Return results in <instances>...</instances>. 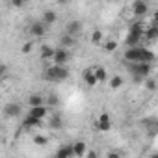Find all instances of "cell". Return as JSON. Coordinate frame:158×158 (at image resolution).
<instances>
[{"mask_svg":"<svg viewBox=\"0 0 158 158\" xmlns=\"http://www.w3.org/2000/svg\"><path fill=\"white\" fill-rule=\"evenodd\" d=\"M82 76H84V82H86L88 86H91V88L99 84L97 76H95V69H86V71L82 73Z\"/></svg>","mask_w":158,"mask_h":158,"instance_id":"4fadbf2b","label":"cell"},{"mask_svg":"<svg viewBox=\"0 0 158 158\" xmlns=\"http://www.w3.org/2000/svg\"><path fill=\"white\" fill-rule=\"evenodd\" d=\"M67 76H69V71H67L65 65H52L43 73V78L48 82H61Z\"/></svg>","mask_w":158,"mask_h":158,"instance_id":"7a4b0ae2","label":"cell"},{"mask_svg":"<svg viewBox=\"0 0 158 158\" xmlns=\"http://www.w3.org/2000/svg\"><path fill=\"white\" fill-rule=\"evenodd\" d=\"M73 45H74V37H73V35L63 34V35L60 37V47H61V48H67V47H73Z\"/></svg>","mask_w":158,"mask_h":158,"instance_id":"d6986e66","label":"cell"},{"mask_svg":"<svg viewBox=\"0 0 158 158\" xmlns=\"http://www.w3.org/2000/svg\"><path fill=\"white\" fill-rule=\"evenodd\" d=\"M82 32V23L80 21H71L69 24H67V32L65 34H69V35H76V34H80Z\"/></svg>","mask_w":158,"mask_h":158,"instance_id":"5bb4252c","label":"cell"},{"mask_svg":"<svg viewBox=\"0 0 158 158\" xmlns=\"http://www.w3.org/2000/svg\"><path fill=\"white\" fill-rule=\"evenodd\" d=\"M45 104H47V106H58V104H60L58 95H54V93H52V95H48V97L45 99Z\"/></svg>","mask_w":158,"mask_h":158,"instance_id":"d4e9b609","label":"cell"},{"mask_svg":"<svg viewBox=\"0 0 158 158\" xmlns=\"http://www.w3.org/2000/svg\"><path fill=\"white\" fill-rule=\"evenodd\" d=\"M91 43H93V45H101V43H102V32H101V30H93V34H91Z\"/></svg>","mask_w":158,"mask_h":158,"instance_id":"603a6c76","label":"cell"},{"mask_svg":"<svg viewBox=\"0 0 158 158\" xmlns=\"http://www.w3.org/2000/svg\"><path fill=\"white\" fill-rule=\"evenodd\" d=\"M121 86H123V76L114 74V76L110 78V88H112V89H119Z\"/></svg>","mask_w":158,"mask_h":158,"instance_id":"ffe728a7","label":"cell"},{"mask_svg":"<svg viewBox=\"0 0 158 158\" xmlns=\"http://www.w3.org/2000/svg\"><path fill=\"white\" fill-rule=\"evenodd\" d=\"M73 149H74V154H76V156H86V152L89 151L84 141H74V143H73Z\"/></svg>","mask_w":158,"mask_h":158,"instance_id":"2e32d148","label":"cell"},{"mask_svg":"<svg viewBox=\"0 0 158 158\" xmlns=\"http://www.w3.org/2000/svg\"><path fill=\"white\" fill-rule=\"evenodd\" d=\"M151 23H152V24H156V26H158V10H156V11H154V13H152V21H151Z\"/></svg>","mask_w":158,"mask_h":158,"instance_id":"1f68e13d","label":"cell"},{"mask_svg":"<svg viewBox=\"0 0 158 158\" xmlns=\"http://www.w3.org/2000/svg\"><path fill=\"white\" fill-rule=\"evenodd\" d=\"M0 74H2V78H6V76H8V67H6V65L0 67Z\"/></svg>","mask_w":158,"mask_h":158,"instance_id":"4dcf8cb0","label":"cell"},{"mask_svg":"<svg viewBox=\"0 0 158 158\" xmlns=\"http://www.w3.org/2000/svg\"><path fill=\"white\" fill-rule=\"evenodd\" d=\"M41 21L45 23V26L54 24V23H56V13H54L52 10H47V11H43V19H41Z\"/></svg>","mask_w":158,"mask_h":158,"instance_id":"ac0fdd59","label":"cell"},{"mask_svg":"<svg viewBox=\"0 0 158 158\" xmlns=\"http://www.w3.org/2000/svg\"><path fill=\"white\" fill-rule=\"evenodd\" d=\"M23 125H24L26 128H32V127H39V125H41V121H39V119H34V117H30V115H28V117L24 119V123H23Z\"/></svg>","mask_w":158,"mask_h":158,"instance_id":"cb8c5ba5","label":"cell"},{"mask_svg":"<svg viewBox=\"0 0 158 158\" xmlns=\"http://www.w3.org/2000/svg\"><path fill=\"white\" fill-rule=\"evenodd\" d=\"M97 128L101 132H108L112 128V121H110V115L108 114H101L99 119H97Z\"/></svg>","mask_w":158,"mask_h":158,"instance_id":"52a82bcc","label":"cell"},{"mask_svg":"<svg viewBox=\"0 0 158 158\" xmlns=\"http://www.w3.org/2000/svg\"><path fill=\"white\" fill-rule=\"evenodd\" d=\"M149 158H158V152H154V154H151Z\"/></svg>","mask_w":158,"mask_h":158,"instance_id":"836d02e7","label":"cell"},{"mask_svg":"<svg viewBox=\"0 0 158 158\" xmlns=\"http://www.w3.org/2000/svg\"><path fill=\"white\" fill-rule=\"evenodd\" d=\"M50 127H52V128H60V127H61V119H60V115H54V117H52Z\"/></svg>","mask_w":158,"mask_h":158,"instance_id":"4316f807","label":"cell"},{"mask_svg":"<svg viewBox=\"0 0 158 158\" xmlns=\"http://www.w3.org/2000/svg\"><path fill=\"white\" fill-rule=\"evenodd\" d=\"M86 158H97V151H93V149H89V151L86 152Z\"/></svg>","mask_w":158,"mask_h":158,"instance_id":"f546056e","label":"cell"},{"mask_svg":"<svg viewBox=\"0 0 158 158\" xmlns=\"http://www.w3.org/2000/svg\"><path fill=\"white\" fill-rule=\"evenodd\" d=\"M145 88L149 91H152V89H156V82L152 80V78H147V80H145Z\"/></svg>","mask_w":158,"mask_h":158,"instance_id":"83f0119b","label":"cell"},{"mask_svg":"<svg viewBox=\"0 0 158 158\" xmlns=\"http://www.w3.org/2000/svg\"><path fill=\"white\" fill-rule=\"evenodd\" d=\"M95 76H97L99 82H106V80H108V73H106V69H102V67H97V69H95Z\"/></svg>","mask_w":158,"mask_h":158,"instance_id":"44dd1931","label":"cell"},{"mask_svg":"<svg viewBox=\"0 0 158 158\" xmlns=\"http://www.w3.org/2000/svg\"><path fill=\"white\" fill-rule=\"evenodd\" d=\"M130 8H132V15H138V17H141V15H147V13H149V4L141 2V0H134Z\"/></svg>","mask_w":158,"mask_h":158,"instance_id":"5b68a950","label":"cell"},{"mask_svg":"<svg viewBox=\"0 0 158 158\" xmlns=\"http://www.w3.org/2000/svg\"><path fill=\"white\" fill-rule=\"evenodd\" d=\"M73 156H76L73 145H63V147H60L56 151V156L54 158H73Z\"/></svg>","mask_w":158,"mask_h":158,"instance_id":"7c38bea8","label":"cell"},{"mask_svg":"<svg viewBox=\"0 0 158 158\" xmlns=\"http://www.w3.org/2000/svg\"><path fill=\"white\" fill-rule=\"evenodd\" d=\"M32 48H34V43H32V41H26V43L23 45V48H21V50H23L24 54H28V52H32Z\"/></svg>","mask_w":158,"mask_h":158,"instance_id":"f1b7e54d","label":"cell"},{"mask_svg":"<svg viewBox=\"0 0 158 158\" xmlns=\"http://www.w3.org/2000/svg\"><path fill=\"white\" fill-rule=\"evenodd\" d=\"M28 104H30V108L47 106V104H45V97H43V95H30V97H28Z\"/></svg>","mask_w":158,"mask_h":158,"instance_id":"9a60e30c","label":"cell"},{"mask_svg":"<svg viewBox=\"0 0 158 158\" xmlns=\"http://www.w3.org/2000/svg\"><path fill=\"white\" fill-rule=\"evenodd\" d=\"M127 69L136 78H149V74L152 71L151 63H127Z\"/></svg>","mask_w":158,"mask_h":158,"instance_id":"277c9868","label":"cell"},{"mask_svg":"<svg viewBox=\"0 0 158 158\" xmlns=\"http://www.w3.org/2000/svg\"><path fill=\"white\" fill-rule=\"evenodd\" d=\"M108 158H119V152H110Z\"/></svg>","mask_w":158,"mask_h":158,"instance_id":"d6a6232c","label":"cell"},{"mask_svg":"<svg viewBox=\"0 0 158 158\" xmlns=\"http://www.w3.org/2000/svg\"><path fill=\"white\" fill-rule=\"evenodd\" d=\"M4 115L6 117H19L21 115V104L17 102H10L4 106Z\"/></svg>","mask_w":158,"mask_h":158,"instance_id":"30bf717a","label":"cell"},{"mask_svg":"<svg viewBox=\"0 0 158 158\" xmlns=\"http://www.w3.org/2000/svg\"><path fill=\"white\" fill-rule=\"evenodd\" d=\"M143 32H145V26L141 23H132L130 28H128V35H127V45L128 48L130 47H139V41L143 37Z\"/></svg>","mask_w":158,"mask_h":158,"instance_id":"3957f363","label":"cell"},{"mask_svg":"<svg viewBox=\"0 0 158 158\" xmlns=\"http://www.w3.org/2000/svg\"><path fill=\"white\" fill-rule=\"evenodd\" d=\"M28 115H30V117H34V119H39V121H43V119L48 115V108H47V106L30 108V110H28Z\"/></svg>","mask_w":158,"mask_h":158,"instance_id":"8992f818","label":"cell"},{"mask_svg":"<svg viewBox=\"0 0 158 158\" xmlns=\"http://www.w3.org/2000/svg\"><path fill=\"white\" fill-rule=\"evenodd\" d=\"M69 60V52L67 48H56V54H54V65H65Z\"/></svg>","mask_w":158,"mask_h":158,"instance_id":"9c48e42d","label":"cell"},{"mask_svg":"<svg viewBox=\"0 0 158 158\" xmlns=\"http://www.w3.org/2000/svg\"><path fill=\"white\" fill-rule=\"evenodd\" d=\"M143 39L147 41V43H151V41H154V39H158V26L156 24H149V26H145V32H143Z\"/></svg>","mask_w":158,"mask_h":158,"instance_id":"ba28073f","label":"cell"},{"mask_svg":"<svg viewBox=\"0 0 158 158\" xmlns=\"http://www.w3.org/2000/svg\"><path fill=\"white\" fill-rule=\"evenodd\" d=\"M54 54H56V48H52L48 45H41V58L43 60H54Z\"/></svg>","mask_w":158,"mask_h":158,"instance_id":"e0dca14e","label":"cell"},{"mask_svg":"<svg viewBox=\"0 0 158 158\" xmlns=\"http://www.w3.org/2000/svg\"><path fill=\"white\" fill-rule=\"evenodd\" d=\"M117 47H119V45H117V41H114V39H110V41L104 43V50H106V52H114Z\"/></svg>","mask_w":158,"mask_h":158,"instance_id":"484cf974","label":"cell"},{"mask_svg":"<svg viewBox=\"0 0 158 158\" xmlns=\"http://www.w3.org/2000/svg\"><path fill=\"white\" fill-rule=\"evenodd\" d=\"M45 28H47V26H45L43 21H35V23L30 24V34L35 35V37H41V35H45V32H47Z\"/></svg>","mask_w":158,"mask_h":158,"instance_id":"8fae6325","label":"cell"},{"mask_svg":"<svg viewBox=\"0 0 158 158\" xmlns=\"http://www.w3.org/2000/svg\"><path fill=\"white\" fill-rule=\"evenodd\" d=\"M154 52L145 48V47H130L125 50V60L127 63H151L154 60Z\"/></svg>","mask_w":158,"mask_h":158,"instance_id":"6da1fadb","label":"cell"},{"mask_svg":"<svg viewBox=\"0 0 158 158\" xmlns=\"http://www.w3.org/2000/svg\"><path fill=\"white\" fill-rule=\"evenodd\" d=\"M34 143H35L37 147H45V145L48 143V139H47V136H43V134H35V136H34Z\"/></svg>","mask_w":158,"mask_h":158,"instance_id":"7402d4cb","label":"cell"}]
</instances>
